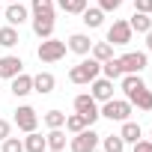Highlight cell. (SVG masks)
<instances>
[{
    "instance_id": "cell-1",
    "label": "cell",
    "mask_w": 152,
    "mask_h": 152,
    "mask_svg": "<svg viewBox=\"0 0 152 152\" xmlns=\"http://www.w3.org/2000/svg\"><path fill=\"white\" fill-rule=\"evenodd\" d=\"M99 75H102V63H99L96 57H90V60H81L78 66H72L69 81H72V84H78V87H84V84L96 81Z\"/></svg>"
},
{
    "instance_id": "cell-2",
    "label": "cell",
    "mask_w": 152,
    "mask_h": 152,
    "mask_svg": "<svg viewBox=\"0 0 152 152\" xmlns=\"http://www.w3.org/2000/svg\"><path fill=\"white\" fill-rule=\"evenodd\" d=\"M66 51H69V48H66V42L51 36V39H42V42H39L36 57H39L42 63H60V60L66 57Z\"/></svg>"
},
{
    "instance_id": "cell-3",
    "label": "cell",
    "mask_w": 152,
    "mask_h": 152,
    "mask_svg": "<svg viewBox=\"0 0 152 152\" xmlns=\"http://www.w3.org/2000/svg\"><path fill=\"white\" fill-rule=\"evenodd\" d=\"M131 107H134V104H131L128 99H107L99 113H102L104 119H110V122H125V119L131 116Z\"/></svg>"
},
{
    "instance_id": "cell-4",
    "label": "cell",
    "mask_w": 152,
    "mask_h": 152,
    "mask_svg": "<svg viewBox=\"0 0 152 152\" xmlns=\"http://www.w3.org/2000/svg\"><path fill=\"white\" fill-rule=\"evenodd\" d=\"M99 140L102 137L93 131V125H87L84 131H78L72 137V152H96L99 149Z\"/></svg>"
},
{
    "instance_id": "cell-5",
    "label": "cell",
    "mask_w": 152,
    "mask_h": 152,
    "mask_svg": "<svg viewBox=\"0 0 152 152\" xmlns=\"http://www.w3.org/2000/svg\"><path fill=\"white\" fill-rule=\"evenodd\" d=\"M75 110H78L84 119H87V125H93L102 113H99V102L90 96V93H81V96H75Z\"/></svg>"
},
{
    "instance_id": "cell-6",
    "label": "cell",
    "mask_w": 152,
    "mask_h": 152,
    "mask_svg": "<svg viewBox=\"0 0 152 152\" xmlns=\"http://www.w3.org/2000/svg\"><path fill=\"white\" fill-rule=\"evenodd\" d=\"M116 60H119L122 75H140V72L146 69V54H143V51H128V54H122V57H116Z\"/></svg>"
},
{
    "instance_id": "cell-7",
    "label": "cell",
    "mask_w": 152,
    "mask_h": 152,
    "mask_svg": "<svg viewBox=\"0 0 152 152\" xmlns=\"http://www.w3.org/2000/svg\"><path fill=\"white\" fill-rule=\"evenodd\" d=\"M15 125L27 134V131H36V125H39V113L30 107V104H21L18 110H15Z\"/></svg>"
},
{
    "instance_id": "cell-8",
    "label": "cell",
    "mask_w": 152,
    "mask_h": 152,
    "mask_svg": "<svg viewBox=\"0 0 152 152\" xmlns=\"http://www.w3.org/2000/svg\"><path fill=\"white\" fill-rule=\"evenodd\" d=\"M107 42L110 45H128L131 42V27H128V21H113L110 27H107Z\"/></svg>"
},
{
    "instance_id": "cell-9",
    "label": "cell",
    "mask_w": 152,
    "mask_h": 152,
    "mask_svg": "<svg viewBox=\"0 0 152 152\" xmlns=\"http://www.w3.org/2000/svg\"><path fill=\"white\" fill-rule=\"evenodd\" d=\"M90 96H93L96 102H107V99H113V81L99 75L96 81H90Z\"/></svg>"
},
{
    "instance_id": "cell-10",
    "label": "cell",
    "mask_w": 152,
    "mask_h": 152,
    "mask_svg": "<svg viewBox=\"0 0 152 152\" xmlns=\"http://www.w3.org/2000/svg\"><path fill=\"white\" fill-rule=\"evenodd\" d=\"M24 72V63H21V57H15V54H6V57H0V78H15V75H21Z\"/></svg>"
},
{
    "instance_id": "cell-11",
    "label": "cell",
    "mask_w": 152,
    "mask_h": 152,
    "mask_svg": "<svg viewBox=\"0 0 152 152\" xmlns=\"http://www.w3.org/2000/svg\"><path fill=\"white\" fill-rule=\"evenodd\" d=\"M3 18H6L9 27H21V24L30 18V12H27V6H21V0H18V3H9V6L3 9Z\"/></svg>"
},
{
    "instance_id": "cell-12",
    "label": "cell",
    "mask_w": 152,
    "mask_h": 152,
    "mask_svg": "<svg viewBox=\"0 0 152 152\" xmlns=\"http://www.w3.org/2000/svg\"><path fill=\"white\" fill-rule=\"evenodd\" d=\"M9 93L15 96V99H24V96H30L33 93V75H15L12 78V87H9Z\"/></svg>"
},
{
    "instance_id": "cell-13",
    "label": "cell",
    "mask_w": 152,
    "mask_h": 152,
    "mask_svg": "<svg viewBox=\"0 0 152 152\" xmlns=\"http://www.w3.org/2000/svg\"><path fill=\"white\" fill-rule=\"evenodd\" d=\"M66 48H69V51H75V54H81V57H87V54H90V48H93V39H90L87 33H72V36H69V42H66Z\"/></svg>"
},
{
    "instance_id": "cell-14",
    "label": "cell",
    "mask_w": 152,
    "mask_h": 152,
    "mask_svg": "<svg viewBox=\"0 0 152 152\" xmlns=\"http://www.w3.org/2000/svg\"><path fill=\"white\" fill-rule=\"evenodd\" d=\"M54 87H57V78H54L51 72H39V75H33V93L48 96V93H54Z\"/></svg>"
},
{
    "instance_id": "cell-15",
    "label": "cell",
    "mask_w": 152,
    "mask_h": 152,
    "mask_svg": "<svg viewBox=\"0 0 152 152\" xmlns=\"http://www.w3.org/2000/svg\"><path fill=\"white\" fill-rule=\"evenodd\" d=\"M33 33L39 39H51L54 36V15H33Z\"/></svg>"
},
{
    "instance_id": "cell-16",
    "label": "cell",
    "mask_w": 152,
    "mask_h": 152,
    "mask_svg": "<svg viewBox=\"0 0 152 152\" xmlns=\"http://www.w3.org/2000/svg\"><path fill=\"white\" fill-rule=\"evenodd\" d=\"M125 99H128L131 104H137L140 110H152V90H149V87H140V90L128 93Z\"/></svg>"
},
{
    "instance_id": "cell-17",
    "label": "cell",
    "mask_w": 152,
    "mask_h": 152,
    "mask_svg": "<svg viewBox=\"0 0 152 152\" xmlns=\"http://www.w3.org/2000/svg\"><path fill=\"white\" fill-rule=\"evenodd\" d=\"M128 27H131V33H149L152 30V15L149 12H134L128 18Z\"/></svg>"
},
{
    "instance_id": "cell-18",
    "label": "cell",
    "mask_w": 152,
    "mask_h": 152,
    "mask_svg": "<svg viewBox=\"0 0 152 152\" xmlns=\"http://www.w3.org/2000/svg\"><path fill=\"white\" fill-rule=\"evenodd\" d=\"M81 21H84L90 30H99V27L104 24V12H102L99 6H90V9H84V12H81Z\"/></svg>"
},
{
    "instance_id": "cell-19",
    "label": "cell",
    "mask_w": 152,
    "mask_h": 152,
    "mask_svg": "<svg viewBox=\"0 0 152 152\" xmlns=\"http://www.w3.org/2000/svg\"><path fill=\"white\" fill-rule=\"evenodd\" d=\"M48 149V140L39 134V131H27L24 137V152H45Z\"/></svg>"
},
{
    "instance_id": "cell-20",
    "label": "cell",
    "mask_w": 152,
    "mask_h": 152,
    "mask_svg": "<svg viewBox=\"0 0 152 152\" xmlns=\"http://www.w3.org/2000/svg\"><path fill=\"white\" fill-rule=\"evenodd\" d=\"M119 137H122L125 143H137V140L143 137V131H140V125H137V122L125 119V122H122V128H119Z\"/></svg>"
},
{
    "instance_id": "cell-21",
    "label": "cell",
    "mask_w": 152,
    "mask_h": 152,
    "mask_svg": "<svg viewBox=\"0 0 152 152\" xmlns=\"http://www.w3.org/2000/svg\"><path fill=\"white\" fill-rule=\"evenodd\" d=\"M90 54L99 60V63H104V60H110L113 57V45L104 39V42H93V48H90Z\"/></svg>"
},
{
    "instance_id": "cell-22",
    "label": "cell",
    "mask_w": 152,
    "mask_h": 152,
    "mask_svg": "<svg viewBox=\"0 0 152 152\" xmlns=\"http://www.w3.org/2000/svg\"><path fill=\"white\" fill-rule=\"evenodd\" d=\"M45 140H48V149H66V131L63 128H51L48 134H45Z\"/></svg>"
},
{
    "instance_id": "cell-23",
    "label": "cell",
    "mask_w": 152,
    "mask_h": 152,
    "mask_svg": "<svg viewBox=\"0 0 152 152\" xmlns=\"http://www.w3.org/2000/svg\"><path fill=\"white\" fill-rule=\"evenodd\" d=\"M18 42H21V39H18V30H15V27H9V24L0 27V48H15Z\"/></svg>"
},
{
    "instance_id": "cell-24",
    "label": "cell",
    "mask_w": 152,
    "mask_h": 152,
    "mask_svg": "<svg viewBox=\"0 0 152 152\" xmlns=\"http://www.w3.org/2000/svg\"><path fill=\"white\" fill-rule=\"evenodd\" d=\"M102 75H104V78H110V81H119V78H122V69H119V60H116V57L104 60V63H102Z\"/></svg>"
},
{
    "instance_id": "cell-25",
    "label": "cell",
    "mask_w": 152,
    "mask_h": 152,
    "mask_svg": "<svg viewBox=\"0 0 152 152\" xmlns=\"http://www.w3.org/2000/svg\"><path fill=\"white\" fill-rule=\"evenodd\" d=\"M57 6L63 12H69V15H81L87 9V0H57Z\"/></svg>"
},
{
    "instance_id": "cell-26",
    "label": "cell",
    "mask_w": 152,
    "mask_h": 152,
    "mask_svg": "<svg viewBox=\"0 0 152 152\" xmlns=\"http://www.w3.org/2000/svg\"><path fill=\"white\" fill-rule=\"evenodd\" d=\"M99 143L104 146V152H122V149H125V140H122L119 134H107V137H102Z\"/></svg>"
},
{
    "instance_id": "cell-27",
    "label": "cell",
    "mask_w": 152,
    "mask_h": 152,
    "mask_svg": "<svg viewBox=\"0 0 152 152\" xmlns=\"http://www.w3.org/2000/svg\"><path fill=\"white\" fill-rule=\"evenodd\" d=\"M63 128H66V131H72V134H78V131H84V128H87V119H84L78 110H75L72 116H66V125H63Z\"/></svg>"
},
{
    "instance_id": "cell-28",
    "label": "cell",
    "mask_w": 152,
    "mask_h": 152,
    "mask_svg": "<svg viewBox=\"0 0 152 152\" xmlns=\"http://www.w3.org/2000/svg\"><path fill=\"white\" fill-rule=\"evenodd\" d=\"M42 122H45L48 128H63V125H66V113H63V110H48V113L42 116Z\"/></svg>"
},
{
    "instance_id": "cell-29",
    "label": "cell",
    "mask_w": 152,
    "mask_h": 152,
    "mask_svg": "<svg viewBox=\"0 0 152 152\" xmlns=\"http://www.w3.org/2000/svg\"><path fill=\"white\" fill-rule=\"evenodd\" d=\"M33 15H54V0H33Z\"/></svg>"
},
{
    "instance_id": "cell-30",
    "label": "cell",
    "mask_w": 152,
    "mask_h": 152,
    "mask_svg": "<svg viewBox=\"0 0 152 152\" xmlns=\"http://www.w3.org/2000/svg\"><path fill=\"white\" fill-rule=\"evenodd\" d=\"M3 152H24V140H18V137H6L3 140Z\"/></svg>"
},
{
    "instance_id": "cell-31",
    "label": "cell",
    "mask_w": 152,
    "mask_h": 152,
    "mask_svg": "<svg viewBox=\"0 0 152 152\" xmlns=\"http://www.w3.org/2000/svg\"><path fill=\"white\" fill-rule=\"evenodd\" d=\"M122 6V0H99V9L102 12H116Z\"/></svg>"
},
{
    "instance_id": "cell-32",
    "label": "cell",
    "mask_w": 152,
    "mask_h": 152,
    "mask_svg": "<svg viewBox=\"0 0 152 152\" xmlns=\"http://www.w3.org/2000/svg\"><path fill=\"white\" fill-rule=\"evenodd\" d=\"M131 146H134V152H152V140H137Z\"/></svg>"
},
{
    "instance_id": "cell-33",
    "label": "cell",
    "mask_w": 152,
    "mask_h": 152,
    "mask_svg": "<svg viewBox=\"0 0 152 152\" xmlns=\"http://www.w3.org/2000/svg\"><path fill=\"white\" fill-rule=\"evenodd\" d=\"M9 134H12V125H9L6 119H0V143H3V140H6Z\"/></svg>"
},
{
    "instance_id": "cell-34",
    "label": "cell",
    "mask_w": 152,
    "mask_h": 152,
    "mask_svg": "<svg viewBox=\"0 0 152 152\" xmlns=\"http://www.w3.org/2000/svg\"><path fill=\"white\" fill-rule=\"evenodd\" d=\"M149 3L152 0H134V12H149Z\"/></svg>"
},
{
    "instance_id": "cell-35",
    "label": "cell",
    "mask_w": 152,
    "mask_h": 152,
    "mask_svg": "<svg viewBox=\"0 0 152 152\" xmlns=\"http://www.w3.org/2000/svg\"><path fill=\"white\" fill-rule=\"evenodd\" d=\"M143 36H146V48L152 51V30H149V33H143Z\"/></svg>"
},
{
    "instance_id": "cell-36",
    "label": "cell",
    "mask_w": 152,
    "mask_h": 152,
    "mask_svg": "<svg viewBox=\"0 0 152 152\" xmlns=\"http://www.w3.org/2000/svg\"><path fill=\"white\" fill-rule=\"evenodd\" d=\"M45 152H60V149H45Z\"/></svg>"
},
{
    "instance_id": "cell-37",
    "label": "cell",
    "mask_w": 152,
    "mask_h": 152,
    "mask_svg": "<svg viewBox=\"0 0 152 152\" xmlns=\"http://www.w3.org/2000/svg\"><path fill=\"white\" fill-rule=\"evenodd\" d=\"M149 15H152V3H149Z\"/></svg>"
},
{
    "instance_id": "cell-38",
    "label": "cell",
    "mask_w": 152,
    "mask_h": 152,
    "mask_svg": "<svg viewBox=\"0 0 152 152\" xmlns=\"http://www.w3.org/2000/svg\"><path fill=\"white\" fill-rule=\"evenodd\" d=\"M0 15H3V6H0Z\"/></svg>"
},
{
    "instance_id": "cell-39",
    "label": "cell",
    "mask_w": 152,
    "mask_h": 152,
    "mask_svg": "<svg viewBox=\"0 0 152 152\" xmlns=\"http://www.w3.org/2000/svg\"><path fill=\"white\" fill-rule=\"evenodd\" d=\"M9 3H18V0H9Z\"/></svg>"
},
{
    "instance_id": "cell-40",
    "label": "cell",
    "mask_w": 152,
    "mask_h": 152,
    "mask_svg": "<svg viewBox=\"0 0 152 152\" xmlns=\"http://www.w3.org/2000/svg\"><path fill=\"white\" fill-rule=\"evenodd\" d=\"M149 140H152V131H149Z\"/></svg>"
}]
</instances>
